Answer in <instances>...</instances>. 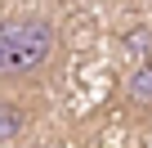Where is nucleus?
Returning <instances> with one entry per match:
<instances>
[{
	"label": "nucleus",
	"mask_w": 152,
	"mask_h": 148,
	"mask_svg": "<svg viewBox=\"0 0 152 148\" xmlns=\"http://www.w3.org/2000/svg\"><path fill=\"white\" fill-rule=\"evenodd\" d=\"M125 45H130V54H134V58H152V40H148V32H130V36H125Z\"/></svg>",
	"instance_id": "obj_4"
},
{
	"label": "nucleus",
	"mask_w": 152,
	"mask_h": 148,
	"mask_svg": "<svg viewBox=\"0 0 152 148\" xmlns=\"http://www.w3.org/2000/svg\"><path fill=\"white\" fill-rule=\"evenodd\" d=\"M31 126V108L18 99V94H0V148H9L27 135Z\"/></svg>",
	"instance_id": "obj_2"
},
{
	"label": "nucleus",
	"mask_w": 152,
	"mask_h": 148,
	"mask_svg": "<svg viewBox=\"0 0 152 148\" xmlns=\"http://www.w3.org/2000/svg\"><path fill=\"white\" fill-rule=\"evenodd\" d=\"M125 99L134 108H152V58H134L130 77H125Z\"/></svg>",
	"instance_id": "obj_3"
},
{
	"label": "nucleus",
	"mask_w": 152,
	"mask_h": 148,
	"mask_svg": "<svg viewBox=\"0 0 152 148\" xmlns=\"http://www.w3.org/2000/svg\"><path fill=\"white\" fill-rule=\"evenodd\" d=\"M58 58V23L45 14L0 18V85H23L49 72Z\"/></svg>",
	"instance_id": "obj_1"
}]
</instances>
